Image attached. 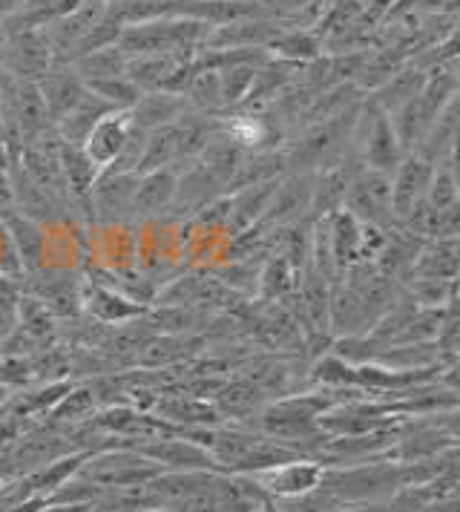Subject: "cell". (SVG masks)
<instances>
[{
  "label": "cell",
  "instance_id": "obj_23",
  "mask_svg": "<svg viewBox=\"0 0 460 512\" xmlns=\"http://www.w3.org/2000/svg\"><path fill=\"white\" fill-rule=\"evenodd\" d=\"M23 334L38 346V349H46L52 340H58L61 334V320L46 308L41 300L29 297V294H21V303H18V326Z\"/></svg>",
  "mask_w": 460,
  "mask_h": 512
},
{
  "label": "cell",
  "instance_id": "obj_26",
  "mask_svg": "<svg viewBox=\"0 0 460 512\" xmlns=\"http://www.w3.org/2000/svg\"><path fill=\"white\" fill-rule=\"evenodd\" d=\"M167 167L179 170V144H176V127L173 124L147 133L141 162H138V176L153 173V170H167Z\"/></svg>",
  "mask_w": 460,
  "mask_h": 512
},
{
  "label": "cell",
  "instance_id": "obj_10",
  "mask_svg": "<svg viewBox=\"0 0 460 512\" xmlns=\"http://www.w3.org/2000/svg\"><path fill=\"white\" fill-rule=\"evenodd\" d=\"M147 311H150L147 305L136 303L118 288H107L98 280L84 282V314L101 326H124L147 317Z\"/></svg>",
  "mask_w": 460,
  "mask_h": 512
},
{
  "label": "cell",
  "instance_id": "obj_14",
  "mask_svg": "<svg viewBox=\"0 0 460 512\" xmlns=\"http://www.w3.org/2000/svg\"><path fill=\"white\" fill-rule=\"evenodd\" d=\"M176 182H179L176 167L141 173L136 179V193H133V222H156L161 216H167L173 208Z\"/></svg>",
  "mask_w": 460,
  "mask_h": 512
},
{
  "label": "cell",
  "instance_id": "obj_28",
  "mask_svg": "<svg viewBox=\"0 0 460 512\" xmlns=\"http://www.w3.org/2000/svg\"><path fill=\"white\" fill-rule=\"evenodd\" d=\"M87 90L95 93L101 101H107L113 110H130L141 98V90L127 78V75H118V78H104V81H90Z\"/></svg>",
  "mask_w": 460,
  "mask_h": 512
},
{
  "label": "cell",
  "instance_id": "obj_25",
  "mask_svg": "<svg viewBox=\"0 0 460 512\" xmlns=\"http://www.w3.org/2000/svg\"><path fill=\"white\" fill-rule=\"evenodd\" d=\"M184 98L190 104L193 113L202 116H222L225 113V101H222V78L213 70H193L190 84L184 90Z\"/></svg>",
  "mask_w": 460,
  "mask_h": 512
},
{
  "label": "cell",
  "instance_id": "obj_15",
  "mask_svg": "<svg viewBox=\"0 0 460 512\" xmlns=\"http://www.w3.org/2000/svg\"><path fill=\"white\" fill-rule=\"evenodd\" d=\"M130 130H133L130 113L127 110H115V113L104 116L95 124V130L87 136V141L81 147H84V153L92 159V164L98 170H104V167H110L115 162V156L127 144Z\"/></svg>",
  "mask_w": 460,
  "mask_h": 512
},
{
  "label": "cell",
  "instance_id": "obj_3",
  "mask_svg": "<svg viewBox=\"0 0 460 512\" xmlns=\"http://www.w3.org/2000/svg\"><path fill=\"white\" fill-rule=\"evenodd\" d=\"M161 472L164 469L156 461H150L147 455H141L138 449L113 446V449L92 452L78 469V478H84V481H90L101 489H127L144 487L153 478H159Z\"/></svg>",
  "mask_w": 460,
  "mask_h": 512
},
{
  "label": "cell",
  "instance_id": "obj_13",
  "mask_svg": "<svg viewBox=\"0 0 460 512\" xmlns=\"http://www.w3.org/2000/svg\"><path fill=\"white\" fill-rule=\"evenodd\" d=\"M222 196H228V190L219 179H213L199 162L187 164L179 170L170 216H199L207 205H213Z\"/></svg>",
  "mask_w": 460,
  "mask_h": 512
},
{
  "label": "cell",
  "instance_id": "obj_9",
  "mask_svg": "<svg viewBox=\"0 0 460 512\" xmlns=\"http://www.w3.org/2000/svg\"><path fill=\"white\" fill-rule=\"evenodd\" d=\"M322 475H325V466L317 458H294L288 464L253 472L251 478L274 501H285V498H299V495H305V492L320 487Z\"/></svg>",
  "mask_w": 460,
  "mask_h": 512
},
{
  "label": "cell",
  "instance_id": "obj_2",
  "mask_svg": "<svg viewBox=\"0 0 460 512\" xmlns=\"http://www.w3.org/2000/svg\"><path fill=\"white\" fill-rule=\"evenodd\" d=\"M322 487L331 498L343 504H380L391 498L397 489L406 487L403 464H354V466H325Z\"/></svg>",
  "mask_w": 460,
  "mask_h": 512
},
{
  "label": "cell",
  "instance_id": "obj_18",
  "mask_svg": "<svg viewBox=\"0 0 460 512\" xmlns=\"http://www.w3.org/2000/svg\"><path fill=\"white\" fill-rule=\"evenodd\" d=\"M110 113H115L113 107L87 90V93L81 95V101H78L69 113H64V116L55 121V133L61 136V141L78 144V147H81V144L87 141V136L95 130V124L104 116H110Z\"/></svg>",
  "mask_w": 460,
  "mask_h": 512
},
{
  "label": "cell",
  "instance_id": "obj_32",
  "mask_svg": "<svg viewBox=\"0 0 460 512\" xmlns=\"http://www.w3.org/2000/svg\"><path fill=\"white\" fill-rule=\"evenodd\" d=\"M9 400H12V389H9L6 383H0V412L9 406Z\"/></svg>",
  "mask_w": 460,
  "mask_h": 512
},
{
  "label": "cell",
  "instance_id": "obj_30",
  "mask_svg": "<svg viewBox=\"0 0 460 512\" xmlns=\"http://www.w3.org/2000/svg\"><path fill=\"white\" fill-rule=\"evenodd\" d=\"M443 432H446L449 438H455V441H460V415H452V418L446 420Z\"/></svg>",
  "mask_w": 460,
  "mask_h": 512
},
{
  "label": "cell",
  "instance_id": "obj_6",
  "mask_svg": "<svg viewBox=\"0 0 460 512\" xmlns=\"http://www.w3.org/2000/svg\"><path fill=\"white\" fill-rule=\"evenodd\" d=\"M193 75V58L184 55H141L127 58V78L141 93L161 90V93L184 95Z\"/></svg>",
  "mask_w": 460,
  "mask_h": 512
},
{
  "label": "cell",
  "instance_id": "obj_1",
  "mask_svg": "<svg viewBox=\"0 0 460 512\" xmlns=\"http://www.w3.org/2000/svg\"><path fill=\"white\" fill-rule=\"evenodd\" d=\"M210 24L190 18H150L127 24L118 35V49L127 58L141 55H184L196 61V52L205 47Z\"/></svg>",
  "mask_w": 460,
  "mask_h": 512
},
{
  "label": "cell",
  "instance_id": "obj_11",
  "mask_svg": "<svg viewBox=\"0 0 460 512\" xmlns=\"http://www.w3.org/2000/svg\"><path fill=\"white\" fill-rule=\"evenodd\" d=\"M0 225L6 233V242L12 245V251L21 262L23 274H35L46 268V256H49V236L44 225L32 222L21 216L18 210H9L0 216Z\"/></svg>",
  "mask_w": 460,
  "mask_h": 512
},
{
  "label": "cell",
  "instance_id": "obj_19",
  "mask_svg": "<svg viewBox=\"0 0 460 512\" xmlns=\"http://www.w3.org/2000/svg\"><path fill=\"white\" fill-rule=\"evenodd\" d=\"M176 144H179V170L193 164L207 144L213 141V136L219 133V116H202L187 110L176 124Z\"/></svg>",
  "mask_w": 460,
  "mask_h": 512
},
{
  "label": "cell",
  "instance_id": "obj_5",
  "mask_svg": "<svg viewBox=\"0 0 460 512\" xmlns=\"http://www.w3.org/2000/svg\"><path fill=\"white\" fill-rule=\"evenodd\" d=\"M52 64H55V55L46 41L44 29L6 32L0 44V72L18 81H38Z\"/></svg>",
  "mask_w": 460,
  "mask_h": 512
},
{
  "label": "cell",
  "instance_id": "obj_8",
  "mask_svg": "<svg viewBox=\"0 0 460 512\" xmlns=\"http://www.w3.org/2000/svg\"><path fill=\"white\" fill-rule=\"evenodd\" d=\"M138 173H121V176H98L92 187V225L98 228H115L124 222H133V193H136Z\"/></svg>",
  "mask_w": 460,
  "mask_h": 512
},
{
  "label": "cell",
  "instance_id": "obj_4",
  "mask_svg": "<svg viewBox=\"0 0 460 512\" xmlns=\"http://www.w3.org/2000/svg\"><path fill=\"white\" fill-rule=\"evenodd\" d=\"M84 282L87 277L72 268L46 265L35 274H23L21 288L23 294L41 300L61 323H72L84 317Z\"/></svg>",
  "mask_w": 460,
  "mask_h": 512
},
{
  "label": "cell",
  "instance_id": "obj_27",
  "mask_svg": "<svg viewBox=\"0 0 460 512\" xmlns=\"http://www.w3.org/2000/svg\"><path fill=\"white\" fill-rule=\"evenodd\" d=\"M69 67L78 72V78H81L84 84H90V81H104V78L127 75V55H124V52L118 49V44H115V47L87 52V55L75 58Z\"/></svg>",
  "mask_w": 460,
  "mask_h": 512
},
{
  "label": "cell",
  "instance_id": "obj_20",
  "mask_svg": "<svg viewBox=\"0 0 460 512\" xmlns=\"http://www.w3.org/2000/svg\"><path fill=\"white\" fill-rule=\"evenodd\" d=\"M222 415L236 420L256 418L265 406H268V392L259 389L253 380H230L222 383V389L216 392V403H213Z\"/></svg>",
  "mask_w": 460,
  "mask_h": 512
},
{
  "label": "cell",
  "instance_id": "obj_17",
  "mask_svg": "<svg viewBox=\"0 0 460 512\" xmlns=\"http://www.w3.org/2000/svg\"><path fill=\"white\" fill-rule=\"evenodd\" d=\"M187 110H190V104H187L184 95L150 90V93H141V98H138L127 113H130L133 127L144 130V133H153V130H159V127L176 124Z\"/></svg>",
  "mask_w": 460,
  "mask_h": 512
},
{
  "label": "cell",
  "instance_id": "obj_7",
  "mask_svg": "<svg viewBox=\"0 0 460 512\" xmlns=\"http://www.w3.org/2000/svg\"><path fill=\"white\" fill-rule=\"evenodd\" d=\"M133 449H138L141 455H147L150 461H156L164 472H222L205 446L187 441L179 432L176 435H164V438L141 441Z\"/></svg>",
  "mask_w": 460,
  "mask_h": 512
},
{
  "label": "cell",
  "instance_id": "obj_24",
  "mask_svg": "<svg viewBox=\"0 0 460 512\" xmlns=\"http://www.w3.org/2000/svg\"><path fill=\"white\" fill-rule=\"evenodd\" d=\"M271 58H282V61H291V64H311L322 55L320 38L311 32V29H282L274 38V44L268 47Z\"/></svg>",
  "mask_w": 460,
  "mask_h": 512
},
{
  "label": "cell",
  "instance_id": "obj_29",
  "mask_svg": "<svg viewBox=\"0 0 460 512\" xmlns=\"http://www.w3.org/2000/svg\"><path fill=\"white\" fill-rule=\"evenodd\" d=\"M256 70H259V67H253V64H242V67H230V70L219 72V78H222V101H225V113L242 107V101H245L248 93H251Z\"/></svg>",
  "mask_w": 460,
  "mask_h": 512
},
{
  "label": "cell",
  "instance_id": "obj_16",
  "mask_svg": "<svg viewBox=\"0 0 460 512\" xmlns=\"http://www.w3.org/2000/svg\"><path fill=\"white\" fill-rule=\"evenodd\" d=\"M38 90L44 95L46 110H49L52 124H55L58 118L64 116V113H69V110L81 101V95L87 93V84L78 78V72L72 70L69 64H52V67L38 78Z\"/></svg>",
  "mask_w": 460,
  "mask_h": 512
},
{
  "label": "cell",
  "instance_id": "obj_21",
  "mask_svg": "<svg viewBox=\"0 0 460 512\" xmlns=\"http://www.w3.org/2000/svg\"><path fill=\"white\" fill-rule=\"evenodd\" d=\"M98 412H101V400L95 395L92 383H72V389L61 397V403L49 412V420L58 429H75L90 423Z\"/></svg>",
  "mask_w": 460,
  "mask_h": 512
},
{
  "label": "cell",
  "instance_id": "obj_31",
  "mask_svg": "<svg viewBox=\"0 0 460 512\" xmlns=\"http://www.w3.org/2000/svg\"><path fill=\"white\" fill-rule=\"evenodd\" d=\"M12 162H15V159H12V153H9V150H6V144L0 141V170L12 167Z\"/></svg>",
  "mask_w": 460,
  "mask_h": 512
},
{
  "label": "cell",
  "instance_id": "obj_12",
  "mask_svg": "<svg viewBox=\"0 0 460 512\" xmlns=\"http://www.w3.org/2000/svg\"><path fill=\"white\" fill-rule=\"evenodd\" d=\"M343 210L360 222H383L391 213V179L380 170H366L354 176L348 187Z\"/></svg>",
  "mask_w": 460,
  "mask_h": 512
},
{
  "label": "cell",
  "instance_id": "obj_22",
  "mask_svg": "<svg viewBox=\"0 0 460 512\" xmlns=\"http://www.w3.org/2000/svg\"><path fill=\"white\" fill-rule=\"evenodd\" d=\"M245 153H248L245 147H239L236 141L219 130V133L213 136V141H210L205 150H202V156H199L196 162L202 164L213 179H219V182L225 185V190H230V182L236 179V173H239V167H242Z\"/></svg>",
  "mask_w": 460,
  "mask_h": 512
}]
</instances>
